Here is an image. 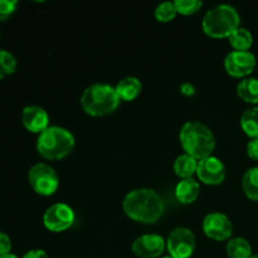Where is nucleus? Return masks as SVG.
Here are the masks:
<instances>
[{
  "label": "nucleus",
  "mask_w": 258,
  "mask_h": 258,
  "mask_svg": "<svg viewBox=\"0 0 258 258\" xmlns=\"http://www.w3.org/2000/svg\"><path fill=\"white\" fill-rule=\"evenodd\" d=\"M0 258H18L15 254L13 253H9V254H5V256H0Z\"/></svg>",
  "instance_id": "30"
},
{
  "label": "nucleus",
  "mask_w": 258,
  "mask_h": 258,
  "mask_svg": "<svg viewBox=\"0 0 258 258\" xmlns=\"http://www.w3.org/2000/svg\"><path fill=\"white\" fill-rule=\"evenodd\" d=\"M22 122L28 131L40 134L49 127V116L40 106H27L22 112Z\"/></svg>",
  "instance_id": "13"
},
{
  "label": "nucleus",
  "mask_w": 258,
  "mask_h": 258,
  "mask_svg": "<svg viewBox=\"0 0 258 258\" xmlns=\"http://www.w3.org/2000/svg\"><path fill=\"white\" fill-rule=\"evenodd\" d=\"M122 208L128 218L145 224L158 222L165 209L160 196L149 188L131 190L123 199Z\"/></svg>",
  "instance_id": "1"
},
{
  "label": "nucleus",
  "mask_w": 258,
  "mask_h": 258,
  "mask_svg": "<svg viewBox=\"0 0 258 258\" xmlns=\"http://www.w3.org/2000/svg\"><path fill=\"white\" fill-rule=\"evenodd\" d=\"M28 180L35 193L40 196H52L59 186V178L50 165L45 163H38L30 168Z\"/></svg>",
  "instance_id": "6"
},
{
  "label": "nucleus",
  "mask_w": 258,
  "mask_h": 258,
  "mask_svg": "<svg viewBox=\"0 0 258 258\" xmlns=\"http://www.w3.org/2000/svg\"><path fill=\"white\" fill-rule=\"evenodd\" d=\"M181 91H183V93H185V95H193L194 93L193 86L189 85V83H185V85L181 86Z\"/></svg>",
  "instance_id": "29"
},
{
  "label": "nucleus",
  "mask_w": 258,
  "mask_h": 258,
  "mask_svg": "<svg viewBox=\"0 0 258 258\" xmlns=\"http://www.w3.org/2000/svg\"><path fill=\"white\" fill-rule=\"evenodd\" d=\"M17 0H0V22L9 19L17 10Z\"/></svg>",
  "instance_id": "25"
},
{
  "label": "nucleus",
  "mask_w": 258,
  "mask_h": 258,
  "mask_svg": "<svg viewBox=\"0 0 258 258\" xmlns=\"http://www.w3.org/2000/svg\"><path fill=\"white\" fill-rule=\"evenodd\" d=\"M180 144L185 154L202 160L213 153L216 138L207 125L199 121H188L180 130Z\"/></svg>",
  "instance_id": "2"
},
{
  "label": "nucleus",
  "mask_w": 258,
  "mask_h": 258,
  "mask_svg": "<svg viewBox=\"0 0 258 258\" xmlns=\"http://www.w3.org/2000/svg\"><path fill=\"white\" fill-rule=\"evenodd\" d=\"M118 97L122 101H133L138 97L143 90L140 80L136 77H125L115 86Z\"/></svg>",
  "instance_id": "14"
},
{
  "label": "nucleus",
  "mask_w": 258,
  "mask_h": 258,
  "mask_svg": "<svg viewBox=\"0 0 258 258\" xmlns=\"http://www.w3.org/2000/svg\"><path fill=\"white\" fill-rule=\"evenodd\" d=\"M242 188L249 199L258 201V166L248 169L242 179Z\"/></svg>",
  "instance_id": "20"
},
{
  "label": "nucleus",
  "mask_w": 258,
  "mask_h": 258,
  "mask_svg": "<svg viewBox=\"0 0 258 258\" xmlns=\"http://www.w3.org/2000/svg\"><path fill=\"white\" fill-rule=\"evenodd\" d=\"M227 254L229 258H251L252 247L246 238L236 237V238L229 239L226 247Z\"/></svg>",
  "instance_id": "17"
},
{
  "label": "nucleus",
  "mask_w": 258,
  "mask_h": 258,
  "mask_svg": "<svg viewBox=\"0 0 258 258\" xmlns=\"http://www.w3.org/2000/svg\"><path fill=\"white\" fill-rule=\"evenodd\" d=\"M197 175L208 185H218L226 179V166L216 156H208L198 161Z\"/></svg>",
  "instance_id": "11"
},
{
  "label": "nucleus",
  "mask_w": 258,
  "mask_h": 258,
  "mask_svg": "<svg viewBox=\"0 0 258 258\" xmlns=\"http://www.w3.org/2000/svg\"><path fill=\"white\" fill-rule=\"evenodd\" d=\"M175 7L178 13L183 15H190L194 13L198 12L202 8L203 3L199 2V0H176Z\"/></svg>",
  "instance_id": "24"
},
{
  "label": "nucleus",
  "mask_w": 258,
  "mask_h": 258,
  "mask_svg": "<svg viewBox=\"0 0 258 258\" xmlns=\"http://www.w3.org/2000/svg\"><path fill=\"white\" fill-rule=\"evenodd\" d=\"M247 154H248L249 158L258 160V139H252L247 144Z\"/></svg>",
  "instance_id": "27"
},
{
  "label": "nucleus",
  "mask_w": 258,
  "mask_h": 258,
  "mask_svg": "<svg viewBox=\"0 0 258 258\" xmlns=\"http://www.w3.org/2000/svg\"><path fill=\"white\" fill-rule=\"evenodd\" d=\"M198 168V160L188 154L178 156L174 163V170L175 174L181 179H189L193 176L194 173H197Z\"/></svg>",
  "instance_id": "16"
},
{
  "label": "nucleus",
  "mask_w": 258,
  "mask_h": 258,
  "mask_svg": "<svg viewBox=\"0 0 258 258\" xmlns=\"http://www.w3.org/2000/svg\"><path fill=\"white\" fill-rule=\"evenodd\" d=\"M23 258H49L48 254L45 253L43 249H32V251L27 252V253L23 256Z\"/></svg>",
  "instance_id": "28"
},
{
  "label": "nucleus",
  "mask_w": 258,
  "mask_h": 258,
  "mask_svg": "<svg viewBox=\"0 0 258 258\" xmlns=\"http://www.w3.org/2000/svg\"><path fill=\"white\" fill-rule=\"evenodd\" d=\"M120 101L115 87L107 83H93L88 86L81 96V105L85 112L96 117L115 112Z\"/></svg>",
  "instance_id": "3"
},
{
  "label": "nucleus",
  "mask_w": 258,
  "mask_h": 258,
  "mask_svg": "<svg viewBox=\"0 0 258 258\" xmlns=\"http://www.w3.org/2000/svg\"><path fill=\"white\" fill-rule=\"evenodd\" d=\"M238 12L236 8L228 4H221L212 8L206 13L202 22V27L206 34L212 38L231 37L233 32L239 28Z\"/></svg>",
  "instance_id": "5"
},
{
  "label": "nucleus",
  "mask_w": 258,
  "mask_h": 258,
  "mask_svg": "<svg viewBox=\"0 0 258 258\" xmlns=\"http://www.w3.org/2000/svg\"><path fill=\"white\" fill-rule=\"evenodd\" d=\"M166 248L173 258H189L196 249V236L193 231L185 227H178L168 237Z\"/></svg>",
  "instance_id": "7"
},
{
  "label": "nucleus",
  "mask_w": 258,
  "mask_h": 258,
  "mask_svg": "<svg viewBox=\"0 0 258 258\" xmlns=\"http://www.w3.org/2000/svg\"><path fill=\"white\" fill-rule=\"evenodd\" d=\"M203 231L207 237L214 241H226L233 233L232 222L226 214L211 213L203 221Z\"/></svg>",
  "instance_id": "10"
},
{
  "label": "nucleus",
  "mask_w": 258,
  "mask_h": 258,
  "mask_svg": "<svg viewBox=\"0 0 258 258\" xmlns=\"http://www.w3.org/2000/svg\"><path fill=\"white\" fill-rule=\"evenodd\" d=\"M175 196L183 204H190L197 201L199 196V183L193 178L183 179L175 188Z\"/></svg>",
  "instance_id": "15"
},
{
  "label": "nucleus",
  "mask_w": 258,
  "mask_h": 258,
  "mask_svg": "<svg viewBox=\"0 0 258 258\" xmlns=\"http://www.w3.org/2000/svg\"><path fill=\"white\" fill-rule=\"evenodd\" d=\"M256 57L248 50H233L224 59L226 71L233 77H244L256 67Z\"/></svg>",
  "instance_id": "9"
},
{
  "label": "nucleus",
  "mask_w": 258,
  "mask_h": 258,
  "mask_svg": "<svg viewBox=\"0 0 258 258\" xmlns=\"http://www.w3.org/2000/svg\"><path fill=\"white\" fill-rule=\"evenodd\" d=\"M237 93L243 101L249 103L258 102V78H244L237 86Z\"/></svg>",
  "instance_id": "18"
},
{
  "label": "nucleus",
  "mask_w": 258,
  "mask_h": 258,
  "mask_svg": "<svg viewBox=\"0 0 258 258\" xmlns=\"http://www.w3.org/2000/svg\"><path fill=\"white\" fill-rule=\"evenodd\" d=\"M166 242L159 234H143L133 243V252L139 258H156L163 254Z\"/></svg>",
  "instance_id": "12"
},
{
  "label": "nucleus",
  "mask_w": 258,
  "mask_h": 258,
  "mask_svg": "<svg viewBox=\"0 0 258 258\" xmlns=\"http://www.w3.org/2000/svg\"><path fill=\"white\" fill-rule=\"evenodd\" d=\"M75 145L73 134L60 126H49L39 134L37 140L38 153L48 160L64 159L72 153Z\"/></svg>",
  "instance_id": "4"
},
{
  "label": "nucleus",
  "mask_w": 258,
  "mask_h": 258,
  "mask_svg": "<svg viewBox=\"0 0 258 258\" xmlns=\"http://www.w3.org/2000/svg\"><path fill=\"white\" fill-rule=\"evenodd\" d=\"M178 14L175 3L164 2L159 4L155 9V18L161 23H168L173 20Z\"/></svg>",
  "instance_id": "23"
},
{
  "label": "nucleus",
  "mask_w": 258,
  "mask_h": 258,
  "mask_svg": "<svg viewBox=\"0 0 258 258\" xmlns=\"http://www.w3.org/2000/svg\"><path fill=\"white\" fill-rule=\"evenodd\" d=\"M241 126L252 139H258V107L247 108L241 116Z\"/></svg>",
  "instance_id": "19"
},
{
  "label": "nucleus",
  "mask_w": 258,
  "mask_h": 258,
  "mask_svg": "<svg viewBox=\"0 0 258 258\" xmlns=\"http://www.w3.org/2000/svg\"><path fill=\"white\" fill-rule=\"evenodd\" d=\"M163 258H173V257H170V256H166V257H163Z\"/></svg>",
  "instance_id": "32"
},
{
  "label": "nucleus",
  "mask_w": 258,
  "mask_h": 258,
  "mask_svg": "<svg viewBox=\"0 0 258 258\" xmlns=\"http://www.w3.org/2000/svg\"><path fill=\"white\" fill-rule=\"evenodd\" d=\"M251 258H258V254H253Z\"/></svg>",
  "instance_id": "31"
},
{
  "label": "nucleus",
  "mask_w": 258,
  "mask_h": 258,
  "mask_svg": "<svg viewBox=\"0 0 258 258\" xmlns=\"http://www.w3.org/2000/svg\"><path fill=\"white\" fill-rule=\"evenodd\" d=\"M10 251H12V241L7 233L0 231V256L9 254Z\"/></svg>",
  "instance_id": "26"
},
{
  "label": "nucleus",
  "mask_w": 258,
  "mask_h": 258,
  "mask_svg": "<svg viewBox=\"0 0 258 258\" xmlns=\"http://www.w3.org/2000/svg\"><path fill=\"white\" fill-rule=\"evenodd\" d=\"M229 43L236 50H248L253 43V37L248 29L238 28L229 37Z\"/></svg>",
  "instance_id": "21"
},
{
  "label": "nucleus",
  "mask_w": 258,
  "mask_h": 258,
  "mask_svg": "<svg viewBox=\"0 0 258 258\" xmlns=\"http://www.w3.org/2000/svg\"><path fill=\"white\" fill-rule=\"evenodd\" d=\"M17 70V58L10 52L0 49V80L13 75Z\"/></svg>",
  "instance_id": "22"
},
{
  "label": "nucleus",
  "mask_w": 258,
  "mask_h": 258,
  "mask_svg": "<svg viewBox=\"0 0 258 258\" xmlns=\"http://www.w3.org/2000/svg\"><path fill=\"white\" fill-rule=\"evenodd\" d=\"M73 222H75V212L64 203L53 204L45 211L43 216V223L45 228L55 233L68 229L72 226Z\"/></svg>",
  "instance_id": "8"
}]
</instances>
